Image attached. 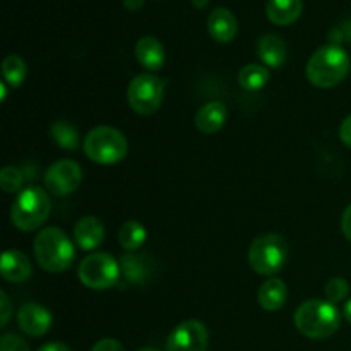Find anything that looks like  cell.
Listing matches in <instances>:
<instances>
[{
    "label": "cell",
    "instance_id": "9a60e30c",
    "mask_svg": "<svg viewBox=\"0 0 351 351\" xmlns=\"http://www.w3.org/2000/svg\"><path fill=\"white\" fill-rule=\"evenodd\" d=\"M0 273L10 283H23L31 276V263L19 250H5L0 259Z\"/></svg>",
    "mask_w": 351,
    "mask_h": 351
},
{
    "label": "cell",
    "instance_id": "e0dca14e",
    "mask_svg": "<svg viewBox=\"0 0 351 351\" xmlns=\"http://www.w3.org/2000/svg\"><path fill=\"white\" fill-rule=\"evenodd\" d=\"M257 55L264 65L280 69L287 62V43L276 34H264L257 40Z\"/></svg>",
    "mask_w": 351,
    "mask_h": 351
},
{
    "label": "cell",
    "instance_id": "8fae6325",
    "mask_svg": "<svg viewBox=\"0 0 351 351\" xmlns=\"http://www.w3.org/2000/svg\"><path fill=\"white\" fill-rule=\"evenodd\" d=\"M17 322L23 332L33 338L47 335L51 326V314L38 304H26L17 314Z\"/></svg>",
    "mask_w": 351,
    "mask_h": 351
},
{
    "label": "cell",
    "instance_id": "4dcf8cb0",
    "mask_svg": "<svg viewBox=\"0 0 351 351\" xmlns=\"http://www.w3.org/2000/svg\"><path fill=\"white\" fill-rule=\"evenodd\" d=\"M339 139L343 141V144L351 147V115L346 117L339 125Z\"/></svg>",
    "mask_w": 351,
    "mask_h": 351
},
{
    "label": "cell",
    "instance_id": "e575fe53",
    "mask_svg": "<svg viewBox=\"0 0 351 351\" xmlns=\"http://www.w3.org/2000/svg\"><path fill=\"white\" fill-rule=\"evenodd\" d=\"M343 315H345L346 321H348L350 324H351V298H350L348 302H346L345 307H343Z\"/></svg>",
    "mask_w": 351,
    "mask_h": 351
},
{
    "label": "cell",
    "instance_id": "3957f363",
    "mask_svg": "<svg viewBox=\"0 0 351 351\" xmlns=\"http://www.w3.org/2000/svg\"><path fill=\"white\" fill-rule=\"evenodd\" d=\"M75 250L71 239L60 228L41 230L34 240V257L48 273H64L74 261Z\"/></svg>",
    "mask_w": 351,
    "mask_h": 351
},
{
    "label": "cell",
    "instance_id": "d6986e66",
    "mask_svg": "<svg viewBox=\"0 0 351 351\" xmlns=\"http://www.w3.org/2000/svg\"><path fill=\"white\" fill-rule=\"evenodd\" d=\"M304 10L302 0H269L266 5L267 19L276 26L293 24Z\"/></svg>",
    "mask_w": 351,
    "mask_h": 351
},
{
    "label": "cell",
    "instance_id": "44dd1931",
    "mask_svg": "<svg viewBox=\"0 0 351 351\" xmlns=\"http://www.w3.org/2000/svg\"><path fill=\"white\" fill-rule=\"evenodd\" d=\"M269 81V71L259 64H249L239 72V82L245 91H259Z\"/></svg>",
    "mask_w": 351,
    "mask_h": 351
},
{
    "label": "cell",
    "instance_id": "4fadbf2b",
    "mask_svg": "<svg viewBox=\"0 0 351 351\" xmlns=\"http://www.w3.org/2000/svg\"><path fill=\"white\" fill-rule=\"evenodd\" d=\"M75 243L82 250H95L99 247L105 239V226L95 216H84L77 221L74 228Z\"/></svg>",
    "mask_w": 351,
    "mask_h": 351
},
{
    "label": "cell",
    "instance_id": "484cf974",
    "mask_svg": "<svg viewBox=\"0 0 351 351\" xmlns=\"http://www.w3.org/2000/svg\"><path fill=\"white\" fill-rule=\"evenodd\" d=\"M23 182H24V175L19 168H14V167H5L0 173V184H2V189L9 194L12 192H17L21 187H23Z\"/></svg>",
    "mask_w": 351,
    "mask_h": 351
},
{
    "label": "cell",
    "instance_id": "5b68a950",
    "mask_svg": "<svg viewBox=\"0 0 351 351\" xmlns=\"http://www.w3.org/2000/svg\"><path fill=\"white\" fill-rule=\"evenodd\" d=\"M129 144L125 136L113 127L101 125L89 130L84 139V153L98 165H117L127 156Z\"/></svg>",
    "mask_w": 351,
    "mask_h": 351
},
{
    "label": "cell",
    "instance_id": "f546056e",
    "mask_svg": "<svg viewBox=\"0 0 351 351\" xmlns=\"http://www.w3.org/2000/svg\"><path fill=\"white\" fill-rule=\"evenodd\" d=\"M91 351H125V350H123L122 343L117 341V339L105 338V339H101V341L96 343V345L93 346Z\"/></svg>",
    "mask_w": 351,
    "mask_h": 351
},
{
    "label": "cell",
    "instance_id": "8d00e7d4",
    "mask_svg": "<svg viewBox=\"0 0 351 351\" xmlns=\"http://www.w3.org/2000/svg\"><path fill=\"white\" fill-rule=\"evenodd\" d=\"M0 91H2V96H0V98H2V101H3V99H5V96H7V88H5V82H2V84H0Z\"/></svg>",
    "mask_w": 351,
    "mask_h": 351
},
{
    "label": "cell",
    "instance_id": "7c38bea8",
    "mask_svg": "<svg viewBox=\"0 0 351 351\" xmlns=\"http://www.w3.org/2000/svg\"><path fill=\"white\" fill-rule=\"evenodd\" d=\"M208 31L218 43H230L239 33V23L233 12L225 7H218L209 14Z\"/></svg>",
    "mask_w": 351,
    "mask_h": 351
},
{
    "label": "cell",
    "instance_id": "836d02e7",
    "mask_svg": "<svg viewBox=\"0 0 351 351\" xmlns=\"http://www.w3.org/2000/svg\"><path fill=\"white\" fill-rule=\"evenodd\" d=\"M123 7L129 10H139L144 5V0H122Z\"/></svg>",
    "mask_w": 351,
    "mask_h": 351
},
{
    "label": "cell",
    "instance_id": "ba28073f",
    "mask_svg": "<svg viewBox=\"0 0 351 351\" xmlns=\"http://www.w3.org/2000/svg\"><path fill=\"white\" fill-rule=\"evenodd\" d=\"M163 81L153 74H139L130 81L127 99L130 108L139 115H151L163 101Z\"/></svg>",
    "mask_w": 351,
    "mask_h": 351
},
{
    "label": "cell",
    "instance_id": "f1b7e54d",
    "mask_svg": "<svg viewBox=\"0 0 351 351\" xmlns=\"http://www.w3.org/2000/svg\"><path fill=\"white\" fill-rule=\"evenodd\" d=\"M12 314V304L5 291H0V326H5Z\"/></svg>",
    "mask_w": 351,
    "mask_h": 351
},
{
    "label": "cell",
    "instance_id": "4316f807",
    "mask_svg": "<svg viewBox=\"0 0 351 351\" xmlns=\"http://www.w3.org/2000/svg\"><path fill=\"white\" fill-rule=\"evenodd\" d=\"M0 351H29V345L21 336L9 332L0 339Z\"/></svg>",
    "mask_w": 351,
    "mask_h": 351
},
{
    "label": "cell",
    "instance_id": "6da1fadb",
    "mask_svg": "<svg viewBox=\"0 0 351 351\" xmlns=\"http://www.w3.org/2000/svg\"><path fill=\"white\" fill-rule=\"evenodd\" d=\"M351 67L346 50L339 45L321 47L307 64V79L317 88H335L345 81Z\"/></svg>",
    "mask_w": 351,
    "mask_h": 351
},
{
    "label": "cell",
    "instance_id": "30bf717a",
    "mask_svg": "<svg viewBox=\"0 0 351 351\" xmlns=\"http://www.w3.org/2000/svg\"><path fill=\"white\" fill-rule=\"evenodd\" d=\"M209 335L202 322L191 319L178 324L167 338V351H206Z\"/></svg>",
    "mask_w": 351,
    "mask_h": 351
},
{
    "label": "cell",
    "instance_id": "9c48e42d",
    "mask_svg": "<svg viewBox=\"0 0 351 351\" xmlns=\"http://www.w3.org/2000/svg\"><path fill=\"white\" fill-rule=\"evenodd\" d=\"M82 182V170L74 160H60L45 173V187L57 197L72 194Z\"/></svg>",
    "mask_w": 351,
    "mask_h": 351
},
{
    "label": "cell",
    "instance_id": "cb8c5ba5",
    "mask_svg": "<svg viewBox=\"0 0 351 351\" xmlns=\"http://www.w3.org/2000/svg\"><path fill=\"white\" fill-rule=\"evenodd\" d=\"M26 62L19 55H9L2 62V75L3 81L12 88H19L26 79Z\"/></svg>",
    "mask_w": 351,
    "mask_h": 351
},
{
    "label": "cell",
    "instance_id": "5bb4252c",
    "mask_svg": "<svg viewBox=\"0 0 351 351\" xmlns=\"http://www.w3.org/2000/svg\"><path fill=\"white\" fill-rule=\"evenodd\" d=\"M136 58L144 69L151 72L160 71L167 60L165 47L154 36H144L136 45Z\"/></svg>",
    "mask_w": 351,
    "mask_h": 351
},
{
    "label": "cell",
    "instance_id": "7a4b0ae2",
    "mask_svg": "<svg viewBox=\"0 0 351 351\" xmlns=\"http://www.w3.org/2000/svg\"><path fill=\"white\" fill-rule=\"evenodd\" d=\"M295 326L311 339H326L335 335L341 322L338 307L328 300H307L295 312Z\"/></svg>",
    "mask_w": 351,
    "mask_h": 351
},
{
    "label": "cell",
    "instance_id": "1f68e13d",
    "mask_svg": "<svg viewBox=\"0 0 351 351\" xmlns=\"http://www.w3.org/2000/svg\"><path fill=\"white\" fill-rule=\"evenodd\" d=\"M341 230H343V235H345L351 242V204L345 209V213H343Z\"/></svg>",
    "mask_w": 351,
    "mask_h": 351
},
{
    "label": "cell",
    "instance_id": "603a6c76",
    "mask_svg": "<svg viewBox=\"0 0 351 351\" xmlns=\"http://www.w3.org/2000/svg\"><path fill=\"white\" fill-rule=\"evenodd\" d=\"M146 228H144L139 221L130 219V221L123 223L122 228H120L119 242L123 249L129 250V252H134V250H137L144 242H146Z\"/></svg>",
    "mask_w": 351,
    "mask_h": 351
},
{
    "label": "cell",
    "instance_id": "ffe728a7",
    "mask_svg": "<svg viewBox=\"0 0 351 351\" xmlns=\"http://www.w3.org/2000/svg\"><path fill=\"white\" fill-rule=\"evenodd\" d=\"M146 256H134V254H125L122 257V274L129 283L143 285L149 278L151 264L147 263Z\"/></svg>",
    "mask_w": 351,
    "mask_h": 351
},
{
    "label": "cell",
    "instance_id": "d6a6232c",
    "mask_svg": "<svg viewBox=\"0 0 351 351\" xmlns=\"http://www.w3.org/2000/svg\"><path fill=\"white\" fill-rule=\"evenodd\" d=\"M38 351H71V348L64 345V343H48V345H43Z\"/></svg>",
    "mask_w": 351,
    "mask_h": 351
},
{
    "label": "cell",
    "instance_id": "52a82bcc",
    "mask_svg": "<svg viewBox=\"0 0 351 351\" xmlns=\"http://www.w3.org/2000/svg\"><path fill=\"white\" fill-rule=\"evenodd\" d=\"M79 280L91 290H108L120 278V266L110 254L96 252L79 264Z\"/></svg>",
    "mask_w": 351,
    "mask_h": 351
},
{
    "label": "cell",
    "instance_id": "2e32d148",
    "mask_svg": "<svg viewBox=\"0 0 351 351\" xmlns=\"http://www.w3.org/2000/svg\"><path fill=\"white\" fill-rule=\"evenodd\" d=\"M228 119V110L223 101H211L201 106L195 115V127L202 134H216L223 129Z\"/></svg>",
    "mask_w": 351,
    "mask_h": 351
},
{
    "label": "cell",
    "instance_id": "83f0119b",
    "mask_svg": "<svg viewBox=\"0 0 351 351\" xmlns=\"http://www.w3.org/2000/svg\"><path fill=\"white\" fill-rule=\"evenodd\" d=\"M329 38L332 40V45H339L341 41H351V21H346L345 24L332 29Z\"/></svg>",
    "mask_w": 351,
    "mask_h": 351
},
{
    "label": "cell",
    "instance_id": "ac0fdd59",
    "mask_svg": "<svg viewBox=\"0 0 351 351\" xmlns=\"http://www.w3.org/2000/svg\"><path fill=\"white\" fill-rule=\"evenodd\" d=\"M288 298V288L283 280L280 278H269L266 283L261 285L259 293H257V302L261 307L267 312L280 311Z\"/></svg>",
    "mask_w": 351,
    "mask_h": 351
},
{
    "label": "cell",
    "instance_id": "d590c367",
    "mask_svg": "<svg viewBox=\"0 0 351 351\" xmlns=\"http://www.w3.org/2000/svg\"><path fill=\"white\" fill-rule=\"evenodd\" d=\"M208 2H209V0H192V3H194L197 9H204V7L208 5Z\"/></svg>",
    "mask_w": 351,
    "mask_h": 351
},
{
    "label": "cell",
    "instance_id": "74e56055",
    "mask_svg": "<svg viewBox=\"0 0 351 351\" xmlns=\"http://www.w3.org/2000/svg\"><path fill=\"white\" fill-rule=\"evenodd\" d=\"M137 351H160V350H156V348H141V350H137Z\"/></svg>",
    "mask_w": 351,
    "mask_h": 351
},
{
    "label": "cell",
    "instance_id": "277c9868",
    "mask_svg": "<svg viewBox=\"0 0 351 351\" xmlns=\"http://www.w3.org/2000/svg\"><path fill=\"white\" fill-rule=\"evenodd\" d=\"M51 211V201L40 187H27L19 192L10 208V219L21 232L38 230Z\"/></svg>",
    "mask_w": 351,
    "mask_h": 351
},
{
    "label": "cell",
    "instance_id": "8992f818",
    "mask_svg": "<svg viewBox=\"0 0 351 351\" xmlns=\"http://www.w3.org/2000/svg\"><path fill=\"white\" fill-rule=\"evenodd\" d=\"M288 259L287 242L278 233H266L252 242L249 249V263L257 274L274 276L283 269Z\"/></svg>",
    "mask_w": 351,
    "mask_h": 351
},
{
    "label": "cell",
    "instance_id": "7402d4cb",
    "mask_svg": "<svg viewBox=\"0 0 351 351\" xmlns=\"http://www.w3.org/2000/svg\"><path fill=\"white\" fill-rule=\"evenodd\" d=\"M50 136L62 149L75 151L79 147V134L72 123L67 120H57L51 123L50 127Z\"/></svg>",
    "mask_w": 351,
    "mask_h": 351
},
{
    "label": "cell",
    "instance_id": "d4e9b609",
    "mask_svg": "<svg viewBox=\"0 0 351 351\" xmlns=\"http://www.w3.org/2000/svg\"><path fill=\"white\" fill-rule=\"evenodd\" d=\"M350 293V285L348 281L343 280V278H332L331 281H328L324 288L326 300L331 302V304H339V302L346 300Z\"/></svg>",
    "mask_w": 351,
    "mask_h": 351
}]
</instances>
